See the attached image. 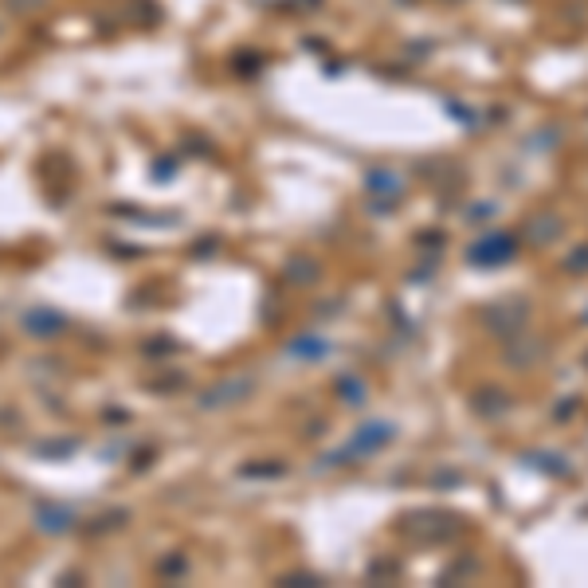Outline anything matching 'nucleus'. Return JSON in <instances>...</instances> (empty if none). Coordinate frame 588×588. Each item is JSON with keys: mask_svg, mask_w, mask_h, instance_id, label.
I'll return each instance as SVG.
<instances>
[{"mask_svg": "<svg viewBox=\"0 0 588 588\" xmlns=\"http://www.w3.org/2000/svg\"><path fill=\"white\" fill-rule=\"evenodd\" d=\"M514 251H518V240L514 235H487V240H479L475 248H471V259L475 263H506V259H514Z\"/></svg>", "mask_w": 588, "mask_h": 588, "instance_id": "nucleus-1", "label": "nucleus"}, {"mask_svg": "<svg viewBox=\"0 0 588 588\" xmlns=\"http://www.w3.org/2000/svg\"><path fill=\"white\" fill-rule=\"evenodd\" d=\"M584 263H588V248H581V251L573 255V259H568V271H576V274H581V271H584Z\"/></svg>", "mask_w": 588, "mask_h": 588, "instance_id": "nucleus-2", "label": "nucleus"}]
</instances>
